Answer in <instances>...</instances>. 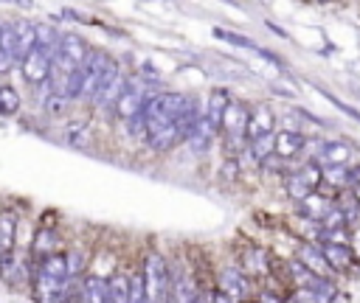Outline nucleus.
Wrapping results in <instances>:
<instances>
[{
    "instance_id": "f257e3e1",
    "label": "nucleus",
    "mask_w": 360,
    "mask_h": 303,
    "mask_svg": "<svg viewBox=\"0 0 360 303\" xmlns=\"http://www.w3.org/2000/svg\"><path fill=\"white\" fill-rule=\"evenodd\" d=\"M141 275L143 286H147L150 303H172V278H169V264L161 253H147L141 261Z\"/></svg>"
},
{
    "instance_id": "f03ea898",
    "label": "nucleus",
    "mask_w": 360,
    "mask_h": 303,
    "mask_svg": "<svg viewBox=\"0 0 360 303\" xmlns=\"http://www.w3.org/2000/svg\"><path fill=\"white\" fill-rule=\"evenodd\" d=\"M113 62H116V59H113L107 51H102V48H91L88 59L82 62V76H85L82 101H88V104H93V101H96V96H99V90H102L104 79H107V73H110Z\"/></svg>"
},
{
    "instance_id": "7ed1b4c3",
    "label": "nucleus",
    "mask_w": 360,
    "mask_h": 303,
    "mask_svg": "<svg viewBox=\"0 0 360 303\" xmlns=\"http://www.w3.org/2000/svg\"><path fill=\"white\" fill-rule=\"evenodd\" d=\"M147 85H150V82H143V79H135V76H130L124 93H121V96H118V101H116L113 115H116V118H121L124 124H127L130 118H135V115L143 110V101L150 99V93L143 90ZM150 88H152V85H150Z\"/></svg>"
},
{
    "instance_id": "20e7f679",
    "label": "nucleus",
    "mask_w": 360,
    "mask_h": 303,
    "mask_svg": "<svg viewBox=\"0 0 360 303\" xmlns=\"http://www.w3.org/2000/svg\"><path fill=\"white\" fill-rule=\"evenodd\" d=\"M51 65H54V56L51 54H45V51H40L37 45H34V51L20 62V73H23V79L37 90L40 85H45L48 79H51Z\"/></svg>"
},
{
    "instance_id": "39448f33",
    "label": "nucleus",
    "mask_w": 360,
    "mask_h": 303,
    "mask_svg": "<svg viewBox=\"0 0 360 303\" xmlns=\"http://www.w3.org/2000/svg\"><path fill=\"white\" fill-rule=\"evenodd\" d=\"M124 88H127V76L121 73V65L113 62V67H110V73H107V79H104V85H102V90H99L93 107H96L99 113H110V115H113L116 101H118V96L124 93Z\"/></svg>"
},
{
    "instance_id": "423d86ee",
    "label": "nucleus",
    "mask_w": 360,
    "mask_h": 303,
    "mask_svg": "<svg viewBox=\"0 0 360 303\" xmlns=\"http://www.w3.org/2000/svg\"><path fill=\"white\" fill-rule=\"evenodd\" d=\"M296 259L313 272V275H321V278H335V270L327 264V259H324V253H321V247L318 245H313V242H299L296 245Z\"/></svg>"
},
{
    "instance_id": "0eeeda50",
    "label": "nucleus",
    "mask_w": 360,
    "mask_h": 303,
    "mask_svg": "<svg viewBox=\"0 0 360 303\" xmlns=\"http://www.w3.org/2000/svg\"><path fill=\"white\" fill-rule=\"evenodd\" d=\"M217 289H220V292H226L234 303H240V300H245V303H248L251 281H248V275H245L240 267H226V270L220 272V284H217Z\"/></svg>"
},
{
    "instance_id": "6e6552de",
    "label": "nucleus",
    "mask_w": 360,
    "mask_h": 303,
    "mask_svg": "<svg viewBox=\"0 0 360 303\" xmlns=\"http://www.w3.org/2000/svg\"><path fill=\"white\" fill-rule=\"evenodd\" d=\"M352 146L346 140H324V146L318 149V155L313 158L321 169H332V166H349L352 158Z\"/></svg>"
},
{
    "instance_id": "1a4fd4ad",
    "label": "nucleus",
    "mask_w": 360,
    "mask_h": 303,
    "mask_svg": "<svg viewBox=\"0 0 360 303\" xmlns=\"http://www.w3.org/2000/svg\"><path fill=\"white\" fill-rule=\"evenodd\" d=\"M12 28H15V42H17V65L34 51L37 45V23L29 20V17H15L12 20Z\"/></svg>"
},
{
    "instance_id": "9d476101",
    "label": "nucleus",
    "mask_w": 360,
    "mask_h": 303,
    "mask_svg": "<svg viewBox=\"0 0 360 303\" xmlns=\"http://www.w3.org/2000/svg\"><path fill=\"white\" fill-rule=\"evenodd\" d=\"M267 132H276V113L270 110V104H253L248 118V143Z\"/></svg>"
},
{
    "instance_id": "9b49d317",
    "label": "nucleus",
    "mask_w": 360,
    "mask_h": 303,
    "mask_svg": "<svg viewBox=\"0 0 360 303\" xmlns=\"http://www.w3.org/2000/svg\"><path fill=\"white\" fill-rule=\"evenodd\" d=\"M332 208H335V199H329V197H327V194H321V191H313L304 202H299V205H296L299 216H302V219H307V222H315V224H318V222H321Z\"/></svg>"
},
{
    "instance_id": "f8f14e48",
    "label": "nucleus",
    "mask_w": 360,
    "mask_h": 303,
    "mask_svg": "<svg viewBox=\"0 0 360 303\" xmlns=\"http://www.w3.org/2000/svg\"><path fill=\"white\" fill-rule=\"evenodd\" d=\"M242 272L251 278H265L270 272V253L265 247H256V245H248L245 253H242Z\"/></svg>"
},
{
    "instance_id": "ddd939ff",
    "label": "nucleus",
    "mask_w": 360,
    "mask_h": 303,
    "mask_svg": "<svg viewBox=\"0 0 360 303\" xmlns=\"http://www.w3.org/2000/svg\"><path fill=\"white\" fill-rule=\"evenodd\" d=\"M304 146H307V138L302 132H276V158L281 161H293L299 155H304Z\"/></svg>"
},
{
    "instance_id": "4468645a",
    "label": "nucleus",
    "mask_w": 360,
    "mask_h": 303,
    "mask_svg": "<svg viewBox=\"0 0 360 303\" xmlns=\"http://www.w3.org/2000/svg\"><path fill=\"white\" fill-rule=\"evenodd\" d=\"M228 101H231V96H228L226 88H214V90L208 93V101L203 104V107H205V121H208L214 129H217V132L223 129V115H226Z\"/></svg>"
},
{
    "instance_id": "2eb2a0df",
    "label": "nucleus",
    "mask_w": 360,
    "mask_h": 303,
    "mask_svg": "<svg viewBox=\"0 0 360 303\" xmlns=\"http://www.w3.org/2000/svg\"><path fill=\"white\" fill-rule=\"evenodd\" d=\"M17 227L20 219L15 211H0V253H15L17 247Z\"/></svg>"
},
{
    "instance_id": "dca6fc26",
    "label": "nucleus",
    "mask_w": 360,
    "mask_h": 303,
    "mask_svg": "<svg viewBox=\"0 0 360 303\" xmlns=\"http://www.w3.org/2000/svg\"><path fill=\"white\" fill-rule=\"evenodd\" d=\"M217 129H214L208 121H205V115L200 118V124L194 126V132L189 135V140H186V146L194 152V155H203V152H208L211 146H214V140H217Z\"/></svg>"
},
{
    "instance_id": "f3484780",
    "label": "nucleus",
    "mask_w": 360,
    "mask_h": 303,
    "mask_svg": "<svg viewBox=\"0 0 360 303\" xmlns=\"http://www.w3.org/2000/svg\"><path fill=\"white\" fill-rule=\"evenodd\" d=\"M56 247H59V234L54 231V227H42V231H37V236L31 242V256L40 261V259L54 256Z\"/></svg>"
},
{
    "instance_id": "a211bd4d",
    "label": "nucleus",
    "mask_w": 360,
    "mask_h": 303,
    "mask_svg": "<svg viewBox=\"0 0 360 303\" xmlns=\"http://www.w3.org/2000/svg\"><path fill=\"white\" fill-rule=\"evenodd\" d=\"M321 253H324L327 264H329L335 272L349 270V267H352V261H354V253H352V247H349V245H321Z\"/></svg>"
},
{
    "instance_id": "6ab92c4d",
    "label": "nucleus",
    "mask_w": 360,
    "mask_h": 303,
    "mask_svg": "<svg viewBox=\"0 0 360 303\" xmlns=\"http://www.w3.org/2000/svg\"><path fill=\"white\" fill-rule=\"evenodd\" d=\"M82 292H85V303H110V286H107V278L102 275H85Z\"/></svg>"
},
{
    "instance_id": "aec40b11",
    "label": "nucleus",
    "mask_w": 360,
    "mask_h": 303,
    "mask_svg": "<svg viewBox=\"0 0 360 303\" xmlns=\"http://www.w3.org/2000/svg\"><path fill=\"white\" fill-rule=\"evenodd\" d=\"M248 155L262 166L265 161H270L276 155V132H267V135H259L248 143Z\"/></svg>"
},
{
    "instance_id": "412c9836",
    "label": "nucleus",
    "mask_w": 360,
    "mask_h": 303,
    "mask_svg": "<svg viewBox=\"0 0 360 303\" xmlns=\"http://www.w3.org/2000/svg\"><path fill=\"white\" fill-rule=\"evenodd\" d=\"M23 107V99H20V90L15 85H0V115L3 118H12L17 115Z\"/></svg>"
},
{
    "instance_id": "4be33fe9",
    "label": "nucleus",
    "mask_w": 360,
    "mask_h": 303,
    "mask_svg": "<svg viewBox=\"0 0 360 303\" xmlns=\"http://www.w3.org/2000/svg\"><path fill=\"white\" fill-rule=\"evenodd\" d=\"M59 40H62V34L56 31V26L54 23H37V48L40 51H45V54H56V48H59Z\"/></svg>"
},
{
    "instance_id": "5701e85b",
    "label": "nucleus",
    "mask_w": 360,
    "mask_h": 303,
    "mask_svg": "<svg viewBox=\"0 0 360 303\" xmlns=\"http://www.w3.org/2000/svg\"><path fill=\"white\" fill-rule=\"evenodd\" d=\"M65 140L77 149H88L91 146V126L85 121H70L65 126Z\"/></svg>"
},
{
    "instance_id": "b1692460",
    "label": "nucleus",
    "mask_w": 360,
    "mask_h": 303,
    "mask_svg": "<svg viewBox=\"0 0 360 303\" xmlns=\"http://www.w3.org/2000/svg\"><path fill=\"white\" fill-rule=\"evenodd\" d=\"M110 286V303H130V275L116 272L113 278H107Z\"/></svg>"
},
{
    "instance_id": "393cba45",
    "label": "nucleus",
    "mask_w": 360,
    "mask_h": 303,
    "mask_svg": "<svg viewBox=\"0 0 360 303\" xmlns=\"http://www.w3.org/2000/svg\"><path fill=\"white\" fill-rule=\"evenodd\" d=\"M284 186H287V197H293V199H296V205H299V202H304V199L313 194V188L299 177V172H290V174H287Z\"/></svg>"
},
{
    "instance_id": "a878e982",
    "label": "nucleus",
    "mask_w": 360,
    "mask_h": 303,
    "mask_svg": "<svg viewBox=\"0 0 360 303\" xmlns=\"http://www.w3.org/2000/svg\"><path fill=\"white\" fill-rule=\"evenodd\" d=\"M296 172H299V177H302V180H304V183H307L313 191H318V188L324 186V169H321V166H318L313 158H310V161H307L302 169H296Z\"/></svg>"
},
{
    "instance_id": "bb28decb",
    "label": "nucleus",
    "mask_w": 360,
    "mask_h": 303,
    "mask_svg": "<svg viewBox=\"0 0 360 303\" xmlns=\"http://www.w3.org/2000/svg\"><path fill=\"white\" fill-rule=\"evenodd\" d=\"M287 272H290V278H293V289H299V286H310L313 281H315V275L299 261V259H290L287 261Z\"/></svg>"
},
{
    "instance_id": "cd10ccee",
    "label": "nucleus",
    "mask_w": 360,
    "mask_h": 303,
    "mask_svg": "<svg viewBox=\"0 0 360 303\" xmlns=\"http://www.w3.org/2000/svg\"><path fill=\"white\" fill-rule=\"evenodd\" d=\"M217 40H223V42H228V45H237V48H251V51H256L259 45L253 42V40H248V37H242V34H237V31H228V28H220V26H214V31H211Z\"/></svg>"
},
{
    "instance_id": "c85d7f7f",
    "label": "nucleus",
    "mask_w": 360,
    "mask_h": 303,
    "mask_svg": "<svg viewBox=\"0 0 360 303\" xmlns=\"http://www.w3.org/2000/svg\"><path fill=\"white\" fill-rule=\"evenodd\" d=\"M130 303H150V297H147V286H143L141 267L130 275Z\"/></svg>"
},
{
    "instance_id": "c756f323",
    "label": "nucleus",
    "mask_w": 360,
    "mask_h": 303,
    "mask_svg": "<svg viewBox=\"0 0 360 303\" xmlns=\"http://www.w3.org/2000/svg\"><path fill=\"white\" fill-rule=\"evenodd\" d=\"M318 227H321V231H338V227H346V216H343L341 208L335 205V208L318 222Z\"/></svg>"
},
{
    "instance_id": "7c9ffc66",
    "label": "nucleus",
    "mask_w": 360,
    "mask_h": 303,
    "mask_svg": "<svg viewBox=\"0 0 360 303\" xmlns=\"http://www.w3.org/2000/svg\"><path fill=\"white\" fill-rule=\"evenodd\" d=\"M65 259H68V272H70V281H74L82 270H85V253H79V250H70V253H65Z\"/></svg>"
},
{
    "instance_id": "2f4dec72",
    "label": "nucleus",
    "mask_w": 360,
    "mask_h": 303,
    "mask_svg": "<svg viewBox=\"0 0 360 303\" xmlns=\"http://www.w3.org/2000/svg\"><path fill=\"white\" fill-rule=\"evenodd\" d=\"M290 300H296V303H321V297H318L310 286H299V289H293V292H290Z\"/></svg>"
},
{
    "instance_id": "473e14b6",
    "label": "nucleus",
    "mask_w": 360,
    "mask_h": 303,
    "mask_svg": "<svg viewBox=\"0 0 360 303\" xmlns=\"http://www.w3.org/2000/svg\"><path fill=\"white\" fill-rule=\"evenodd\" d=\"M62 303H85V292H82V284L70 281V284H68V289H65V297H62Z\"/></svg>"
},
{
    "instance_id": "72a5a7b5",
    "label": "nucleus",
    "mask_w": 360,
    "mask_h": 303,
    "mask_svg": "<svg viewBox=\"0 0 360 303\" xmlns=\"http://www.w3.org/2000/svg\"><path fill=\"white\" fill-rule=\"evenodd\" d=\"M256 54H259V56H265V59H267L270 65H276L279 70H287V65H284V59H281V56H279L276 51H267V48H256Z\"/></svg>"
},
{
    "instance_id": "f704fd0d",
    "label": "nucleus",
    "mask_w": 360,
    "mask_h": 303,
    "mask_svg": "<svg viewBox=\"0 0 360 303\" xmlns=\"http://www.w3.org/2000/svg\"><path fill=\"white\" fill-rule=\"evenodd\" d=\"M293 115H302V118H307L310 124H318V126H329L327 118H321V115H315V113H307L304 107H293Z\"/></svg>"
},
{
    "instance_id": "c9c22d12",
    "label": "nucleus",
    "mask_w": 360,
    "mask_h": 303,
    "mask_svg": "<svg viewBox=\"0 0 360 303\" xmlns=\"http://www.w3.org/2000/svg\"><path fill=\"white\" fill-rule=\"evenodd\" d=\"M265 28H267L270 34H276L279 40H290V37H287V31H284L279 23H273V20H265Z\"/></svg>"
},
{
    "instance_id": "e433bc0d",
    "label": "nucleus",
    "mask_w": 360,
    "mask_h": 303,
    "mask_svg": "<svg viewBox=\"0 0 360 303\" xmlns=\"http://www.w3.org/2000/svg\"><path fill=\"white\" fill-rule=\"evenodd\" d=\"M208 303H234V300L226 292H220V289H211L208 292Z\"/></svg>"
},
{
    "instance_id": "4c0bfd02",
    "label": "nucleus",
    "mask_w": 360,
    "mask_h": 303,
    "mask_svg": "<svg viewBox=\"0 0 360 303\" xmlns=\"http://www.w3.org/2000/svg\"><path fill=\"white\" fill-rule=\"evenodd\" d=\"M256 303H284V297H279V295H273V292H267V289H265V292L259 295V300H256Z\"/></svg>"
},
{
    "instance_id": "58836bf2",
    "label": "nucleus",
    "mask_w": 360,
    "mask_h": 303,
    "mask_svg": "<svg viewBox=\"0 0 360 303\" xmlns=\"http://www.w3.org/2000/svg\"><path fill=\"white\" fill-rule=\"evenodd\" d=\"M270 90H273L276 96H281V99H293V93H290V90H284V88H279V85H270Z\"/></svg>"
},
{
    "instance_id": "ea45409f",
    "label": "nucleus",
    "mask_w": 360,
    "mask_h": 303,
    "mask_svg": "<svg viewBox=\"0 0 360 303\" xmlns=\"http://www.w3.org/2000/svg\"><path fill=\"white\" fill-rule=\"evenodd\" d=\"M191 303H208V295H203V292H200V297H194Z\"/></svg>"
},
{
    "instance_id": "a19ab883",
    "label": "nucleus",
    "mask_w": 360,
    "mask_h": 303,
    "mask_svg": "<svg viewBox=\"0 0 360 303\" xmlns=\"http://www.w3.org/2000/svg\"><path fill=\"white\" fill-rule=\"evenodd\" d=\"M352 197H354L357 202H360V186H354V188H352Z\"/></svg>"
},
{
    "instance_id": "79ce46f5",
    "label": "nucleus",
    "mask_w": 360,
    "mask_h": 303,
    "mask_svg": "<svg viewBox=\"0 0 360 303\" xmlns=\"http://www.w3.org/2000/svg\"><path fill=\"white\" fill-rule=\"evenodd\" d=\"M284 303H296V300H290V297H284Z\"/></svg>"
},
{
    "instance_id": "37998d69",
    "label": "nucleus",
    "mask_w": 360,
    "mask_h": 303,
    "mask_svg": "<svg viewBox=\"0 0 360 303\" xmlns=\"http://www.w3.org/2000/svg\"><path fill=\"white\" fill-rule=\"evenodd\" d=\"M354 93H357V96H360V88H354Z\"/></svg>"
},
{
    "instance_id": "c03bdc74",
    "label": "nucleus",
    "mask_w": 360,
    "mask_h": 303,
    "mask_svg": "<svg viewBox=\"0 0 360 303\" xmlns=\"http://www.w3.org/2000/svg\"><path fill=\"white\" fill-rule=\"evenodd\" d=\"M0 259H3V253H0Z\"/></svg>"
}]
</instances>
